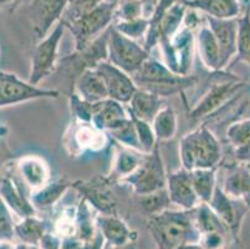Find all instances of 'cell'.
<instances>
[{"label":"cell","mask_w":250,"mask_h":249,"mask_svg":"<svg viewBox=\"0 0 250 249\" xmlns=\"http://www.w3.org/2000/svg\"><path fill=\"white\" fill-rule=\"evenodd\" d=\"M149 233L157 249H176L184 244L198 243L201 238L195 225L194 209H166L148 219Z\"/></svg>","instance_id":"cell-1"},{"label":"cell","mask_w":250,"mask_h":249,"mask_svg":"<svg viewBox=\"0 0 250 249\" xmlns=\"http://www.w3.org/2000/svg\"><path fill=\"white\" fill-rule=\"evenodd\" d=\"M179 157L184 170H215L222 158V148L215 135L202 125L182 137Z\"/></svg>","instance_id":"cell-2"},{"label":"cell","mask_w":250,"mask_h":249,"mask_svg":"<svg viewBox=\"0 0 250 249\" xmlns=\"http://www.w3.org/2000/svg\"><path fill=\"white\" fill-rule=\"evenodd\" d=\"M132 79L138 89L157 93L162 97L184 92L195 85L198 80L192 75L181 76L174 74L163 61L153 58L152 55Z\"/></svg>","instance_id":"cell-3"},{"label":"cell","mask_w":250,"mask_h":249,"mask_svg":"<svg viewBox=\"0 0 250 249\" xmlns=\"http://www.w3.org/2000/svg\"><path fill=\"white\" fill-rule=\"evenodd\" d=\"M117 1H106L85 14L80 19L75 20L71 24L66 25V29L74 36L75 51H81L86 49L92 41L111 26V23L115 19V10Z\"/></svg>","instance_id":"cell-4"},{"label":"cell","mask_w":250,"mask_h":249,"mask_svg":"<svg viewBox=\"0 0 250 249\" xmlns=\"http://www.w3.org/2000/svg\"><path fill=\"white\" fill-rule=\"evenodd\" d=\"M66 30V25L60 20L45 38L39 40L31 55V68L28 79L30 84L39 86L40 82L46 80L55 71L58 66L60 43Z\"/></svg>","instance_id":"cell-5"},{"label":"cell","mask_w":250,"mask_h":249,"mask_svg":"<svg viewBox=\"0 0 250 249\" xmlns=\"http://www.w3.org/2000/svg\"><path fill=\"white\" fill-rule=\"evenodd\" d=\"M107 51V60L131 76H133L151 56L138 41L124 35L113 26L108 29Z\"/></svg>","instance_id":"cell-6"},{"label":"cell","mask_w":250,"mask_h":249,"mask_svg":"<svg viewBox=\"0 0 250 249\" xmlns=\"http://www.w3.org/2000/svg\"><path fill=\"white\" fill-rule=\"evenodd\" d=\"M122 182L128 184L137 196L149 195L167 188V172L158 145L151 154H146L140 167Z\"/></svg>","instance_id":"cell-7"},{"label":"cell","mask_w":250,"mask_h":249,"mask_svg":"<svg viewBox=\"0 0 250 249\" xmlns=\"http://www.w3.org/2000/svg\"><path fill=\"white\" fill-rule=\"evenodd\" d=\"M59 96V90L33 85L28 80H21L13 72L0 70V107L39 99H58Z\"/></svg>","instance_id":"cell-8"},{"label":"cell","mask_w":250,"mask_h":249,"mask_svg":"<svg viewBox=\"0 0 250 249\" xmlns=\"http://www.w3.org/2000/svg\"><path fill=\"white\" fill-rule=\"evenodd\" d=\"M158 47L163 55V63L174 74L181 76L189 75L195 49V33L193 29L183 25L168 44Z\"/></svg>","instance_id":"cell-9"},{"label":"cell","mask_w":250,"mask_h":249,"mask_svg":"<svg viewBox=\"0 0 250 249\" xmlns=\"http://www.w3.org/2000/svg\"><path fill=\"white\" fill-rule=\"evenodd\" d=\"M244 88V82L236 76L217 82L189 111L192 120H202L217 113Z\"/></svg>","instance_id":"cell-10"},{"label":"cell","mask_w":250,"mask_h":249,"mask_svg":"<svg viewBox=\"0 0 250 249\" xmlns=\"http://www.w3.org/2000/svg\"><path fill=\"white\" fill-rule=\"evenodd\" d=\"M112 182L108 177H95L87 181L72 182L71 188L80 193L81 198L99 214H117V200L113 195Z\"/></svg>","instance_id":"cell-11"},{"label":"cell","mask_w":250,"mask_h":249,"mask_svg":"<svg viewBox=\"0 0 250 249\" xmlns=\"http://www.w3.org/2000/svg\"><path fill=\"white\" fill-rule=\"evenodd\" d=\"M107 136L106 132L95 127L92 123L72 121L63 137V146L74 156L83 154L85 151L97 152L107 146Z\"/></svg>","instance_id":"cell-12"},{"label":"cell","mask_w":250,"mask_h":249,"mask_svg":"<svg viewBox=\"0 0 250 249\" xmlns=\"http://www.w3.org/2000/svg\"><path fill=\"white\" fill-rule=\"evenodd\" d=\"M95 68L107 89L108 99H112L124 105H127L131 101L132 96L138 89L131 75L122 71L121 68H118L108 60L101 61Z\"/></svg>","instance_id":"cell-13"},{"label":"cell","mask_w":250,"mask_h":249,"mask_svg":"<svg viewBox=\"0 0 250 249\" xmlns=\"http://www.w3.org/2000/svg\"><path fill=\"white\" fill-rule=\"evenodd\" d=\"M69 0H30L31 22L39 40L47 35L61 20Z\"/></svg>","instance_id":"cell-14"},{"label":"cell","mask_w":250,"mask_h":249,"mask_svg":"<svg viewBox=\"0 0 250 249\" xmlns=\"http://www.w3.org/2000/svg\"><path fill=\"white\" fill-rule=\"evenodd\" d=\"M167 192L172 204L184 211H192L201 204L193 188L190 172L183 167L167 173Z\"/></svg>","instance_id":"cell-15"},{"label":"cell","mask_w":250,"mask_h":249,"mask_svg":"<svg viewBox=\"0 0 250 249\" xmlns=\"http://www.w3.org/2000/svg\"><path fill=\"white\" fill-rule=\"evenodd\" d=\"M207 204H209L213 212L222 219L224 225L229 228L231 234L236 236L242 226L244 213L248 209L247 205L227 195L220 186H217L212 200Z\"/></svg>","instance_id":"cell-16"},{"label":"cell","mask_w":250,"mask_h":249,"mask_svg":"<svg viewBox=\"0 0 250 249\" xmlns=\"http://www.w3.org/2000/svg\"><path fill=\"white\" fill-rule=\"evenodd\" d=\"M206 23L214 34L220 49V70L226 68L236 55V19L223 20L204 15Z\"/></svg>","instance_id":"cell-17"},{"label":"cell","mask_w":250,"mask_h":249,"mask_svg":"<svg viewBox=\"0 0 250 249\" xmlns=\"http://www.w3.org/2000/svg\"><path fill=\"white\" fill-rule=\"evenodd\" d=\"M0 196L5 201L9 208L20 219L25 217L36 216L38 211L31 203L30 197L24 195L19 183L14 177L4 175L0 178Z\"/></svg>","instance_id":"cell-18"},{"label":"cell","mask_w":250,"mask_h":249,"mask_svg":"<svg viewBox=\"0 0 250 249\" xmlns=\"http://www.w3.org/2000/svg\"><path fill=\"white\" fill-rule=\"evenodd\" d=\"M18 173L29 191L35 192L50 182V168L42 157L28 155L18 161Z\"/></svg>","instance_id":"cell-19"},{"label":"cell","mask_w":250,"mask_h":249,"mask_svg":"<svg viewBox=\"0 0 250 249\" xmlns=\"http://www.w3.org/2000/svg\"><path fill=\"white\" fill-rule=\"evenodd\" d=\"M96 225L106 243L111 247L125 246L137 239V233L129 229L117 214H96Z\"/></svg>","instance_id":"cell-20"},{"label":"cell","mask_w":250,"mask_h":249,"mask_svg":"<svg viewBox=\"0 0 250 249\" xmlns=\"http://www.w3.org/2000/svg\"><path fill=\"white\" fill-rule=\"evenodd\" d=\"M127 118H129V113L128 110L126 109V105L112 99H106L94 104L91 123L107 134Z\"/></svg>","instance_id":"cell-21"},{"label":"cell","mask_w":250,"mask_h":249,"mask_svg":"<svg viewBox=\"0 0 250 249\" xmlns=\"http://www.w3.org/2000/svg\"><path fill=\"white\" fill-rule=\"evenodd\" d=\"M188 9L215 19H238L242 15L240 0H183Z\"/></svg>","instance_id":"cell-22"},{"label":"cell","mask_w":250,"mask_h":249,"mask_svg":"<svg viewBox=\"0 0 250 249\" xmlns=\"http://www.w3.org/2000/svg\"><path fill=\"white\" fill-rule=\"evenodd\" d=\"M195 47L198 50L202 64L210 71L220 70V49L214 34L207 23L199 26L195 33Z\"/></svg>","instance_id":"cell-23"},{"label":"cell","mask_w":250,"mask_h":249,"mask_svg":"<svg viewBox=\"0 0 250 249\" xmlns=\"http://www.w3.org/2000/svg\"><path fill=\"white\" fill-rule=\"evenodd\" d=\"M126 106L129 115L135 116L140 120L147 121V122H152L154 116L160 113V110L166 105L165 97L162 96L142 90V89H137L131 101Z\"/></svg>","instance_id":"cell-24"},{"label":"cell","mask_w":250,"mask_h":249,"mask_svg":"<svg viewBox=\"0 0 250 249\" xmlns=\"http://www.w3.org/2000/svg\"><path fill=\"white\" fill-rule=\"evenodd\" d=\"M72 91L90 104H96L102 100L108 99L107 89L104 86L99 72L96 71V68L85 70L77 77Z\"/></svg>","instance_id":"cell-25"},{"label":"cell","mask_w":250,"mask_h":249,"mask_svg":"<svg viewBox=\"0 0 250 249\" xmlns=\"http://www.w3.org/2000/svg\"><path fill=\"white\" fill-rule=\"evenodd\" d=\"M145 156L146 154H143L141 151L121 146V148L116 151L112 168H111L110 175L107 176L108 180L112 183L122 182L125 178L132 175L140 167Z\"/></svg>","instance_id":"cell-26"},{"label":"cell","mask_w":250,"mask_h":249,"mask_svg":"<svg viewBox=\"0 0 250 249\" xmlns=\"http://www.w3.org/2000/svg\"><path fill=\"white\" fill-rule=\"evenodd\" d=\"M222 188L227 195L243 202L250 209V170L244 166L230 168Z\"/></svg>","instance_id":"cell-27"},{"label":"cell","mask_w":250,"mask_h":249,"mask_svg":"<svg viewBox=\"0 0 250 249\" xmlns=\"http://www.w3.org/2000/svg\"><path fill=\"white\" fill-rule=\"evenodd\" d=\"M187 10L188 8L184 5L183 0H178L166 10L158 26V46L168 44L181 30L184 25Z\"/></svg>","instance_id":"cell-28"},{"label":"cell","mask_w":250,"mask_h":249,"mask_svg":"<svg viewBox=\"0 0 250 249\" xmlns=\"http://www.w3.org/2000/svg\"><path fill=\"white\" fill-rule=\"evenodd\" d=\"M72 182L67 178H60L58 181L49 182L42 188L30 193V201L36 211H46L56 204L63 195L71 188Z\"/></svg>","instance_id":"cell-29"},{"label":"cell","mask_w":250,"mask_h":249,"mask_svg":"<svg viewBox=\"0 0 250 249\" xmlns=\"http://www.w3.org/2000/svg\"><path fill=\"white\" fill-rule=\"evenodd\" d=\"M227 138L240 163H250V118L236 121L227 130Z\"/></svg>","instance_id":"cell-30"},{"label":"cell","mask_w":250,"mask_h":249,"mask_svg":"<svg viewBox=\"0 0 250 249\" xmlns=\"http://www.w3.org/2000/svg\"><path fill=\"white\" fill-rule=\"evenodd\" d=\"M49 230H51L50 223L36 216L25 217L20 219V222L15 223V237L19 239L20 243L29 247L39 246L42 237Z\"/></svg>","instance_id":"cell-31"},{"label":"cell","mask_w":250,"mask_h":249,"mask_svg":"<svg viewBox=\"0 0 250 249\" xmlns=\"http://www.w3.org/2000/svg\"><path fill=\"white\" fill-rule=\"evenodd\" d=\"M92 207L81 198L76 207L75 214V236L83 243H86L96 236L99 228L96 225V216H94Z\"/></svg>","instance_id":"cell-32"},{"label":"cell","mask_w":250,"mask_h":249,"mask_svg":"<svg viewBox=\"0 0 250 249\" xmlns=\"http://www.w3.org/2000/svg\"><path fill=\"white\" fill-rule=\"evenodd\" d=\"M151 125L158 143L163 141H169L176 136L177 130H178V116L173 107L166 105L160 110V113L154 116Z\"/></svg>","instance_id":"cell-33"},{"label":"cell","mask_w":250,"mask_h":249,"mask_svg":"<svg viewBox=\"0 0 250 249\" xmlns=\"http://www.w3.org/2000/svg\"><path fill=\"white\" fill-rule=\"evenodd\" d=\"M194 218L195 225H197L201 236L206 234V233L213 232L228 233V234L230 233L229 228L224 225V222L213 212V209L207 203H201L195 207Z\"/></svg>","instance_id":"cell-34"},{"label":"cell","mask_w":250,"mask_h":249,"mask_svg":"<svg viewBox=\"0 0 250 249\" xmlns=\"http://www.w3.org/2000/svg\"><path fill=\"white\" fill-rule=\"evenodd\" d=\"M189 172L195 195L201 203H209L218 186L215 170H194Z\"/></svg>","instance_id":"cell-35"},{"label":"cell","mask_w":250,"mask_h":249,"mask_svg":"<svg viewBox=\"0 0 250 249\" xmlns=\"http://www.w3.org/2000/svg\"><path fill=\"white\" fill-rule=\"evenodd\" d=\"M178 0H160L157 5L154 6L153 11H152L151 17L148 18V31H147V35L143 41V46L147 51L151 54L152 50L156 46H158V26L161 24V20H162L163 14L166 13L168 8H169L172 4H174Z\"/></svg>","instance_id":"cell-36"},{"label":"cell","mask_w":250,"mask_h":249,"mask_svg":"<svg viewBox=\"0 0 250 249\" xmlns=\"http://www.w3.org/2000/svg\"><path fill=\"white\" fill-rule=\"evenodd\" d=\"M236 55L250 66V8L236 19Z\"/></svg>","instance_id":"cell-37"},{"label":"cell","mask_w":250,"mask_h":249,"mask_svg":"<svg viewBox=\"0 0 250 249\" xmlns=\"http://www.w3.org/2000/svg\"><path fill=\"white\" fill-rule=\"evenodd\" d=\"M107 135L111 136V138H113L118 145L125 146V147L133 148V150H137L142 152L140 141H138L137 131H136L135 123H133L131 116H129V118H127L126 121L120 123L118 126H116L115 129L108 131Z\"/></svg>","instance_id":"cell-38"},{"label":"cell","mask_w":250,"mask_h":249,"mask_svg":"<svg viewBox=\"0 0 250 249\" xmlns=\"http://www.w3.org/2000/svg\"><path fill=\"white\" fill-rule=\"evenodd\" d=\"M140 197V203L145 213L148 214L149 217L156 216V214L161 213V212L168 209L170 203L169 196H168L167 188L161 189V191L153 192L149 195L138 196Z\"/></svg>","instance_id":"cell-39"},{"label":"cell","mask_w":250,"mask_h":249,"mask_svg":"<svg viewBox=\"0 0 250 249\" xmlns=\"http://www.w3.org/2000/svg\"><path fill=\"white\" fill-rule=\"evenodd\" d=\"M104 1V0H69V4L63 11L61 22L65 25L71 24L75 20L83 17L85 14L94 10L96 6H99Z\"/></svg>","instance_id":"cell-40"},{"label":"cell","mask_w":250,"mask_h":249,"mask_svg":"<svg viewBox=\"0 0 250 249\" xmlns=\"http://www.w3.org/2000/svg\"><path fill=\"white\" fill-rule=\"evenodd\" d=\"M129 116H131L133 123H135L138 141H140L141 145V150H142L143 154H151L152 151L156 148V146L158 145V141H157L156 135H154L153 129H152L151 122L140 120V118L135 117L132 115Z\"/></svg>","instance_id":"cell-41"},{"label":"cell","mask_w":250,"mask_h":249,"mask_svg":"<svg viewBox=\"0 0 250 249\" xmlns=\"http://www.w3.org/2000/svg\"><path fill=\"white\" fill-rule=\"evenodd\" d=\"M148 18L143 17L141 19L132 20V22H116L113 27L132 40L140 41L141 39H143L145 41L147 31H148Z\"/></svg>","instance_id":"cell-42"},{"label":"cell","mask_w":250,"mask_h":249,"mask_svg":"<svg viewBox=\"0 0 250 249\" xmlns=\"http://www.w3.org/2000/svg\"><path fill=\"white\" fill-rule=\"evenodd\" d=\"M143 18L142 0H120L115 10L117 22H132Z\"/></svg>","instance_id":"cell-43"},{"label":"cell","mask_w":250,"mask_h":249,"mask_svg":"<svg viewBox=\"0 0 250 249\" xmlns=\"http://www.w3.org/2000/svg\"><path fill=\"white\" fill-rule=\"evenodd\" d=\"M70 110L74 121L79 122H90L92 121V111H94V104L85 101L77 95L76 92L71 91L69 95Z\"/></svg>","instance_id":"cell-44"},{"label":"cell","mask_w":250,"mask_h":249,"mask_svg":"<svg viewBox=\"0 0 250 249\" xmlns=\"http://www.w3.org/2000/svg\"><path fill=\"white\" fill-rule=\"evenodd\" d=\"M15 238V222L5 201L0 196V242H13Z\"/></svg>","instance_id":"cell-45"},{"label":"cell","mask_w":250,"mask_h":249,"mask_svg":"<svg viewBox=\"0 0 250 249\" xmlns=\"http://www.w3.org/2000/svg\"><path fill=\"white\" fill-rule=\"evenodd\" d=\"M198 243L203 249H226L228 243V233H206L202 234Z\"/></svg>","instance_id":"cell-46"},{"label":"cell","mask_w":250,"mask_h":249,"mask_svg":"<svg viewBox=\"0 0 250 249\" xmlns=\"http://www.w3.org/2000/svg\"><path fill=\"white\" fill-rule=\"evenodd\" d=\"M61 242H62V238L51 229L42 237L38 247L40 249H60Z\"/></svg>","instance_id":"cell-47"},{"label":"cell","mask_w":250,"mask_h":249,"mask_svg":"<svg viewBox=\"0 0 250 249\" xmlns=\"http://www.w3.org/2000/svg\"><path fill=\"white\" fill-rule=\"evenodd\" d=\"M104 244H106V241L99 230L94 238L83 244V249H104Z\"/></svg>","instance_id":"cell-48"},{"label":"cell","mask_w":250,"mask_h":249,"mask_svg":"<svg viewBox=\"0 0 250 249\" xmlns=\"http://www.w3.org/2000/svg\"><path fill=\"white\" fill-rule=\"evenodd\" d=\"M83 242L74 234V236L63 237L60 249H83Z\"/></svg>","instance_id":"cell-49"},{"label":"cell","mask_w":250,"mask_h":249,"mask_svg":"<svg viewBox=\"0 0 250 249\" xmlns=\"http://www.w3.org/2000/svg\"><path fill=\"white\" fill-rule=\"evenodd\" d=\"M0 249H29L26 244H15L13 242H0Z\"/></svg>","instance_id":"cell-50"},{"label":"cell","mask_w":250,"mask_h":249,"mask_svg":"<svg viewBox=\"0 0 250 249\" xmlns=\"http://www.w3.org/2000/svg\"><path fill=\"white\" fill-rule=\"evenodd\" d=\"M107 249H137L136 242H129V243L125 244V246H117V247H108Z\"/></svg>","instance_id":"cell-51"},{"label":"cell","mask_w":250,"mask_h":249,"mask_svg":"<svg viewBox=\"0 0 250 249\" xmlns=\"http://www.w3.org/2000/svg\"><path fill=\"white\" fill-rule=\"evenodd\" d=\"M176 249H203L199 243H190V244H184V246L178 247Z\"/></svg>","instance_id":"cell-52"},{"label":"cell","mask_w":250,"mask_h":249,"mask_svg":"<svg viewBox=\"0 0 250 249\" xmlns=\"http://www.w3.org/2000/svg\"><path fill=\"white\" fill-rule=\"evenodd\" d=\"M14 0H0V6L1 5H8V4L13 3Z\"/></svg>","instance_id":"cell-53"}]
</instances>
